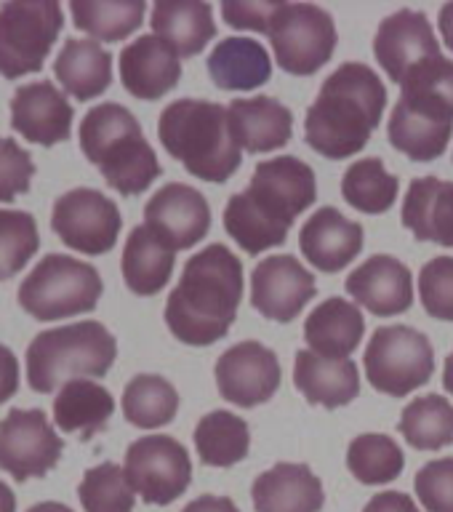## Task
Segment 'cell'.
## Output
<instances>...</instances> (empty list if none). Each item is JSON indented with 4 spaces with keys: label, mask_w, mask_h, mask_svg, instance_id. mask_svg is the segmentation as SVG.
<instances>
[{
    "label": "cell",
    "mask_w": 453,
    "mask_h": 512,
    "mask_svg": "<svg viewBox=\"0 0 453 512\" xmlns=\"http://www.w3.org/2000/svg\"><path fill=\"white\" fill-rule=\"evenodd\" d=\"M318 198V182L304 160L294 155L264 160L243 192L224 208V230L246 254L283 246L296 216Z\"/></svg>",
    "instance_id": "1"
},
{
    "label": "cell",
    "mask_w": 453,
    "mask_h": 512,
    "mask_svg": "<svg viewBox=\"0 0 453 512\" xmlns=\"http://www.w3.org/2000/svg\"><path fill=\"white\" fill-rule=\"evenodd\" d=\"M243 299V264L230 248L211 243L184 264L166 302V326L179 342L208 347L227 336Z\"/></svg>",
    "instance_id": "2"
},
{
    "label": "cell",
    "mask_w": 453,
    "mask_h": 512,
    "mask_svg": "<svg viewBox=\"0 0 453 512\" xmlns=\"http://www.w3.org/2000/svg\"><path fill=\"white\" fill-rule=\"evenodd\" d=\"M387 110V86L371 67H336L304 118V142L328 160H344L368 144Z\"/></svg>",
    "instance_id": "3"
},
{
    "label": "cell",
    "mask_w": 453,
    "mask_h": 512,
    "mask_svg": "<svg viewBox=\"0 0 453 512\" xmlns=\"http://www.w3.org/2000/svg\"><path fill=\"white\" fill-rule=\"evenodd\" d=\"M453 131V62L435 56L416 64L400 83L392 107L390 144L416 163L438 160L448 150Z\"/></svg>",
    "instance_id": "4"
},
{
    "label": "cell",
    "mask_w": 453,
    "mask_h": 512,
    "mask_svg": "<svg viewBox=\"0 0 453 512\" xmlns=\"http://www.w3.org/2000/svg\"><path fill=\"white\" fill-rule=\"evenodd\" d=\"M160 144L203 182L222 184L240 168V147L230 128V112L206 99H176L160 112Z\"/></svg>",
    "instance_id": "5"
},
{
    "label": "cell",
    "mask_w": 453,
    "mask_h": 512,
    "mask_svg": "<svg viewBox=\"0 0 453 512\" xmlns=\"http://www.w3.org/2000/svg\"><path fill=\"white\" fill-rule=\"evenodd\" d=\"M80 150L120 195H139L160 176V163L139 120L118 102L91 107L80 120Z\"/></svg>",
    "instance_id": "6"
},
{
    "label": "cell",
    "mask_w": 453,
    "mask_h": 512,
    "mask_svg": "<svg viewBox=\"0 0 453 512\" xmlns=\"http://www.w3.org/2000/svg\"><path fill=\"white\" fill-rule=\"evenodd\" d=\"M118 358V342L99 320H80L70 326L40 331L27 347V382L48 395L56 387L83 376L102 379Z\"/></svg>",
    "instance_id": "7"
},
{
    "label": "cell",
    "mask_w": 453,
    "mask_h": 512,
    "mask_svg": "<svg viewBox=\"0 0 453 512\" xmlns=\"http://www.w3.org/2000/svg\"><path fill=\"white\" fill-rule=\"evenodd\" d=\"M104 283L94 264L75 256L48 254L19 286V304L35 320H64L96 310Z\"/></svg>",
    "instance_id": "8"
},
{
    "label": "cell",
    "mask_w": 453,
    "mask_h": 512,
    "mask_svg": "<svg viewBox=\"0 0 453 512\" xmlns=\"http://www.w3.org/2000/svg\"><path fill=\"white\" fill-rule=\"evenodd\" d=\"M64 27L56 0H11L0 6V75L8 80L40 72Z\"/></svg>",
    "instance_id": "9"
},
{
    "label": "cell",
    "mask_w": 453,
    "mask_h": 512,
    "mask_svg": "<svg viewBox=\"0 0 453 512\" xmlns=\"http://www.w3.org/2000/svg\"><path fill=\"white\" fill-rule=\"evenodd\" d=\"M366 376L371 387L392 398H406L435 374L430 339L411 326L376 328L366 347Z\"/></svg>",
    "instance_id": "10"
},
{
    "label": "cell",
    "mask_w": 453,
    "mask_h": 512,
    "mask_svg": "<svg viewBox=\"0 0 453 512\" xmlns=\"http://www.w3.org/2000/svg\"><path fill=\"white\" fill-rule=\"evenodd\" d=\"M280 70L288 75H315L334 56L336 24L315 3H283L267 32Z\"/></svg>",
    "instance_id": "11"
},
{
    "label": "cell",
    "mask_w": 453,
    "mask_h": 512,
    "mask_svg": "<svg viewBox=\"0 0 453 512\" xmlns=\"http://www.w3.org/2000/svg\"><path fill=\"white\" fill-rule=\"evenodd\" d=\"M126 478L147 504L176 502L192 483V462L187 448L171 435H147L126 451Z\"/></svg>",
    "instance_id": "12"
},
{
    "label": "cell",
    "mask_w": 453,
    "mask_h": 512,
    "mask_svg": "<svg viewBox=\"0 0 453 512\" xmlns=\"http://www.w3.org/2000/svg\"><path fill=\"white\" fill-rule=\"evenodd\" d=\"M123 227L115 200L91 187L64 192L51 211V230L67 248L80 254L99 256L115 248Z\"/></svg>",
    "instance_id": "13"
},
{
    "label": "cell",
    "mask_w": 453,
    "mask_h": 512,
    "mask_svg": "<svg viewBox=\"0 0 453 512\" xmlns=\"http://www.w3.org/2000/svg\"><path fill=\"white\" fill-rule=\"evenodd\" d=\"M62 448L64 440L40 408H11L0 419V470H6L16 483L46 478L62 459Z\"/></svg>",
    "instance_id": "14"
},
{
    "label": "cell",
    "mask_w": 453,
    "mask_h": 512,
    "mask_svg": "<svg viewBox=\"0 0 453 512\" xmlns=\"http://www.w3.org/2000/svg\"><path fill=\"white\" fill-rule=\"evenodd\" d=\"M216 387L227 403L256 408L278 392L283 371L278 355L259 342H238L216 360Z\"/></svg>",
    "instance_id": "15"
},
{
    "label": "cell",
    "mask_w": 453,
    "mask_h": 512,
    "mask_svg": "<svg viewBox=\"0 0 453 512\" xmlns=\"http://www.w3.org/2000/svg\"><path fill=\"white\" fill-rule=\"evenodd\" d=\"M144 224L168 248L184 251L206 238L211 230V208L203 192L190 184L171 182L160 187L144 206Z\"/></svg>",
    "instance_id": "16"
},
{
    "label": "cell",
    "mask_w": 453,
    "mask_h": 512,
    "mask_svg": "<svg viewBox=\"0 0 453 512\" xmlns=\"http://www.w3.org/2000/svg\"><path fill=\"white\" fill-rule=\"evenodd\" d=\"M315 296V275L296 256H267L251 275V304L264 318L291 323Z\"/></svg>",
    "instance_id": "17"
},
{
    "label": "cell",
    "mask_w": 453,
    "mask_h": 512,
    "mask_svg": "<svg viewBox=\"0 0 453 512\" xmlns=\"http://www.w3.org/2000/svg\"><path fill=\"white\" fill-rule=\"evenodd\" d=\"M374 54L392 83H403V78L416 64L443 56L427 16L414 8H400L379 24L374 38Z\"/></svg>",
    "instance_id": "18"
},
{
    "label": "cell",
    "mask_w": 453,
    "mask_h": 512,
    "mask_svg": "<svg viewBox=\"0 0 453 512\" xmlns=\"http://www.w3.org/2000/svg\"><path fill=\"white\" fill-rule=\"evenodd\" d=\"M75 110L51 80H35L16 88L11 99V128L27 142L54 147L72 136Z\"/></svg>",
    "instance_id": "19"
},
{
    "label": "cell",
    "mask_w": 453,
    "mask_h": 512,
    "mask_svg": "<svg viewBox=\"0 0 453 512\" xmlns=\"http://www.w3.org/2000/svg\"><path fill=\"white\" fill-rule=\"evenodd\" d=\"M347 294L366 307L371 315L392 318L414 304V283L411 272L400 259L387 254H376L360 264L347 278Z\"/></svg>",
    "instance_id": "20"
},
{
    "label": "cell",
    "mask_w": 453,
    "mask_h": 512,
    "mask_svg": "<svg viewBox=\"0 0 453 512\" xmlns=\"http://www.w3.org/2000/svg\"><path fill=\"white\" fill-rule=\"evenodd\" d=\"M179 78V54L158 35H142L120 51V80L136 99H160L179 83Z\"/></svg>",
    "instance_id": "21"
},
{
    "label": "cell",
    "mask_w": 453,
    "mask_h": 512,
    "mask_svg": "<svg viewBox=\"0 0 453 512\" xmlns=\"http://www.w3.org/2000/svg\"><path fill=\"white\" fill-rule=\"evenodd\" d=\"M299 248L304 259L320 272H339L360 254L363 227L339 214L334 206H326L302 224Z\"/></svg>",
    "instance_id": "22"
},
{
    "label": "cell",
    "mask_w": 453,
    "mask_h": 512,
    "mask_svg": "<svg viewBox=\"0 0 453 512\" xmlns=\"http://www.w3.org/2000/svg\"><path fill=\"white\" fill-rule=\"evenodd\" d=\"M227 112H230L232 136L240 150L259 155V152L280 150L291 142L294 115L272 96L232 99Z\"/></svg>",
    "instance_id": "23"
},
{
    "label": "cell",
    "mask_w": 453,
    "mask_h": 512,
    "mask_svg": "<svg viewBox=\"0 0 453 512\" xmlns=\"http://www.w3.org/2000/svg\"><path fill=\"white\" fill-rule=\"evenodd\" d=\"M251 499L256 512H320L326 494L307 464L283 462L254 480Z\"/></svg>",
    "instance_id": "24"
},
{
    "label": "cell",
    "mask_w": 453,
    "mask_h": 512,
    "mask_svg": "<svg viewBox=\"0 0 453 512\" xmlns=\"http://www.w3.org/2000/svg\"><path fill=\"white\" fill-rule=\"evenodd\" d=\"M294 384L312 406L342 408L360 395V371L350 358L334 360L312 350H299Z\"/></svg>",
    "instance_id": "25"
},
{
    "label": "cell",
    "mask_w": 453,
    "mask_h": 512,
    "mask_svg": "<svg viewBox=\"0 0 453 512\" xmlns=\"http://www.w3.org/2000/svg\"><path fill=\"white\" fill-rule=\"evenodd\" d=\"M403 227L411 230L416 240L453 248V182L419 176L408 184Z\"/></svg>",
    "instance_id": "26"
},
{
    "label": "cell",
    "mask_w": 453,
    "mask_h": 512,
    "mask_svg": "<svg viewBox=\"0 0 453 512\" xmlns=\"http://www.w3.org/2000/svg\"><path fill=\"white\" fill-rule=\"evenodd\" d=\"M363 334H366V320L358 304L339 299V296L320 302L310 312V318L304 320V339L310 344V350L323 358L347 360L358 350Z\"/></svg>",
    "instance_id": "27"
},
{
    "label": "cell",
    "mask_w": 453,
    "mask_h": 512,
    "mask_svg": "<svg viewBox=\"0 0 453 512\" xmlns=\"http://www.w3.org/2000/svg\"><path fill=\"white\" fill-rule=\"evenodd\" d=\"M152 30L179 59L198 56L216 35L214 8L200 0H160L152 6Z\"/></svg>",
    "instance_id": "28"
},
{
    "label": "cell",
    "mask_w": 453,
    "mask_h": 512,
    "mask_svg": "<svg viewBox=\"0 0 453 512\" xmlns=\"http://www.w3.org/2000/svg\"><path fill=\"white\" fill-rule=\"evenodd\" d=\"M54 75L67 94L88 102L110 88L112 54L99 46V40H64L62 51L56 54Z\"/></svg>",
    "instance_id": "29"
},
{
    "label": "cell",
    "mask_w": 453,
    "mask_h": 512,
    "mask_svg": "<svg viewBox=\"0 0 453 512\" xmlns=\"http://www.w3.org/2000/svg\"><path fill=\"white\" fill-rule=\"evenodd\" d=\"M176 264V251L168 248L147 224H139L123 246V280L139 296H152L166 288Z\"/></svg>",
    "instance_id": "30"
},
{
    "label": "cell",
    "mask_w": 453,
    "mask_h": 512,
    "mask_svg": "<svg viewBox=\"0 0 453 512\" xmlns=\"http://www.w3.org/2000/svg\"><path fill=\"white\" fill-rule=\"evenodd\" d=\"M206 67L222 91H254L272 78L267 48L251 38H224L216 43Z\"/></svg>",
    "instance_id": "31"
},
{
    "label": "cell",
    "mask_w": 453,
    "mask_h": 512,
    "mask_svg": "<svg viewBox=\"0 0 453 512\" xmlns=\"http://www.w3.org/2000/svg\"><path fill=\"white\" fill-rule=\"evenodd\" d=\"M115 411V398L102 384L88 379H72L56 392L54 422L67 435H78L80 440H91L102 432Z\"/></svg>",
    "instance_id": "32"
},
{
    "label": "cell",
    "mask_w": 453,
    "mask_h": 512,
    "mask_svg": "<svg viewBox=\"0 0 453 512\" xmlns=\"http://www.w3.org/2000/svg\"><path fill=\"white\" fill-rule=\"evenodd\" d=\"M144 0H72V24L94 40L118 43L144 22Z\"/></svg>",
    "instance_id": "33"
},
{
    "label": "cell",
    "mask_w": 453,
    "mask_h": 512,
    "mask_svg": "<svg viewBox=\"0 0 453 512\" xmlns=\"http://www.w3.org/2000/svg\"><path fill=\"white\" fill-rule=\"evenodd\" d=\"M251 446L246 419L232 411H211L195 427V448L200 462L208 467H232L243 462Z\"/></svg>",
    "instance_id": "34"
},
{
    "label": "cell",
    "mask_w": 453,
    "mask_h": 512,
    "mask_svg": "<svg viewBox=\"0 0 453 512\" xmlns=\"http://www.w3.org/2000/svg\"><path fill=\"white\" fill-rule=\"evenodd\" d=\"M400 435L416 451H438L453 443V406L443 395H422L411 400L398 424Z\"/></svg>",
    "instance_id": "35"
},
{
    "label": "cell",
    "mask_w": 453,
    "mask_h": 512,
    "mask_svg": "<svg viewBox=\"0 0 453 512\" xmlns=\"http://www.w3.org/2000/svg\"><path fill=\"white\" fill-rule=\"evenodd\" d=\"M123 416L142 430L163 427L179 411V392L174 384L158 374H139L123 390Z\"/></svg>",
    "instance_id": "36"
},
{
    "label": "cell",
    "mask_w": 453,
    "mask_h": 512,
    "mask_svg": "<svg viewBox=\"0 0 453 512\" xmlns=\"http://www.w3.org/2000/svg\"><path fill=\"white\" fill-rule=\"evenodd\" d=\"M400 192L398 176H392L379 158H363L344 171L342 195L363 214H384L395 206Z\"/></svg>",
    "instance_id": "37"
},
{
    "label": "cell",
    "mask_w": 453,
    "mask_h": 512,
    "mask_svg": "<svg viewBox=\"0 0 453 512\" xmlns=\"http://www.w3.org/2000/svg\"><path fill=\"white\" fill-rule=\"evenodd\" d=\"M406 456L390 435L363 432L347 448V467L366 486H387L400 478Z\"/></svg>",
    "instance_id": "38"
},
{
    "label": "cell",
    "mask_w": 453,
    "mask_h": 512,
    "mask_svg": "<svg viewBox=\"0 0 453 512\" xmlns=\"http://www.w3.org/2000/svg\"><path fill=\"white\" fill-rule=\"evenodd\" d=\"M78 499L86 512H134L136 491L120 464L104 462L86 470L78 486Z\"/></svg>",
    "instance_id": "39"
},
{
    "label": "cell",
    "mask_w": 453,
    "mask_h": 512,
    "mask_svg": "<svg viewBox=\"0 0 453 512\" xmlns=\"http://www.w3.org/2000/svg\"><path fill=\"white\" fill-rule=\"evenodd\" d=\"M40 248V232L35 216L27 211L0 208V280L14 278L24 270Z\"/></svg>",
    "instance_id": "40"
},
{
    "label": "cell",
    "mask_w": 453,
    "mask_h": 512,
    "mask_svg": "<svg viewBox=\"0 0 453 512\" xmlns=\"http://www.w3.org/2000/svg\"><path fill=\"white\" fill-rule=\"evenodd\" d=\"M419 299L427 315L453 323V256H435L419 272Z\"/></svg>",
    "instance_id": "41"
},
{
    "label": "cell",
    "mask_w": 453,
    "mask_h": 512,
    "mask_svg": "<svg viewBox=\"0 0 453 512\" xmlns=\"http://www.w3.org/2000/svg\"><path fill=\"white\" fill-rule=\"evenodd\" d=\"M414 488L427 512H453V456L424 464Z\"/></svg>",
    "instance_id": "42"
},
{
    "label": "cell",
    "mask_w": 453,
    "mask_h": 512,
    "mask_svg": "<svg viewBox=\"0 0 453 512\" xmlns=\"http://www.w3.org/2000/svg\"><path fill=\"white\" fill-rule=\"evenodd\" d=\"M32 176L35 163L30 152L22 150L11 136H0V203H11L30 190Z\"/></svg>",
    "instance_id": "43"
},
{
    "label": "cell",
    "mask_w": 453,
    "mask_h": 512,
    "mask_svg": "<svg viewBox=\"0 0 453 512\" xmlns=\"http://www.w3.org/2000/svg\"><path fill=\"white\" fill-rule=\"evenodd\" d=\"M283 3H267V0H232V3H222L224 22L235 27V30H254L267 35L270 24L278 14V8Z\"/></svg>",
    "instance_id": "44"
},
{
    "label": "cell",
    "mask_w": 453,
    "mask_h": 512,
    "mask_svg": "<svg viewBox=\"0 0 453 512\" xmlns=\"http://www.w3.org/2000/svg\"><path fill=\"white\" fill-rule=\"evenodd\" d=\"M19 390V360L6 344H0V406Z\"/></svg>",
    "instance_id": "45"
},
{
    "label": "cell",
    "mask_w": 453,
    "mask_h": 512,
    "mask_svg": "<svg viewBox=\"0 0 453 512\" xmlns=\"http://www.w3.org/2000/svg\"><path fill=\"white\" fill-rule=\"evenodd\" d=\"M363 512H419V507L414 504V499L408 494H400V491H382L376 494L371 502L366 504Z\"/></svg>",
    "instance_id": "46"
},
{
    "label": "cell",
    "mask_w": 453,
    "mask_h": 512,
    "mask_svg": "<svg viewBox=\"0 0 453 512\" xmlns=\"http://www.w3.org/2000/svg\"><path fill=\"white\" fill-rule=\"evenodd\" d=\"M182 512H240L235 507L230 496H198V499H192Z\"/></svg>",
    "instance_id": "47"
},
{
    "label": "cell",
    "mask_w": 453,
    "mask_h": 512,
    "mask_svg": "<svg viewBox=\"0 0 453 512\" xmlns=\"http://www.w3.org/2000/svg\"><path fill=\"white\" fill-rule=\"evenodd\" d=\"M438 27L440 35H443V43L453 51V3H446V6L440 8Z\"/></svg>",
    "instance_id": "48"
},
{
    "label": "cell",
    "mask_w": 453,
    "mask_h": 512,
    "mask_svg": "<svg viewBox=\"0 0 453 512\" xmlns=\"http://www.w3.org/2000/svg\"><path fill=\"white\" fill-rule=\"evenodd\" d=\"M0 512H16V496L14 491L0 480Z\"/></svg>",
    "instance_id": "49"
},
{
    "label": "cell",
    "mask_w": 453,
    "mask_h": 512,
    "mask_svg": "<svg viewBox=\"0 0 453 512\" xmlns=\"http://www.w3.org/2000/svg\"><path fill=\"white\" fill-rule=\"evenodd\" d=\"M27 512H72V510L62 502H40V504H32Z\"/></svg>",
    "instance_id": "50"
},
{
    "label": "cell",
    "mask_w": 453,
    "mask_h": 512,
    "mask_svg": "<svg viewBox=\"0 0 453 512\" xmlns=\"http://www.w3.org/2000/svg\"><path fill=\"white\" fill-rule=\"evenodd\" d=\"M443 387L453 395V350L446 360V368H443Z\"/></svg>",
    "instance_id": "51"
}]
</instances>
